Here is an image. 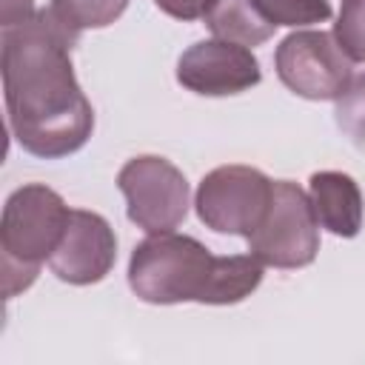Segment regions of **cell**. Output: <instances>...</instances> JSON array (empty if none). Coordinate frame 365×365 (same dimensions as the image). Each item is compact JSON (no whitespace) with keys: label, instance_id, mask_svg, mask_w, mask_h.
Listing matches in <instances>:
<instances>
[{"label":"cell","instance_id":"obj_11","mask_svg":"<svg viewBox=\"0 0 365 365\" xmlns=\"http://www.w3.org/2000/svg\"><path fill=\"white\" fill-rule=\"evenodd\" d=\"M202 20H205V26L211 29L214 37L231 40V43H240V46H248V48L265 43L274 34L271 29H265L257 20L248 0H214V6L208 9V14Z\"/></svg>","mask_w":365,"mask_h":365},{"label":"cell","instance_id":"obj_5","mask_svg":"<svg viewBox=\"0 0 365 365\" xmlns=\"http://www.w3.org/2000/svg\"><path fill=\"white\" fill-rule=\"evenodd\" d=\"M274 194V180H268L254 165H220L208 171L194 197L197 217L205 228L217 234L251 237L262 222Z\"/></svg>","mask_w":365,"mask_h":365},{"label":"cell","instance_id":"obj_14","mask_svg":"<svg viewBox=\"0 0 365 365\" xmlns=\"http://www.w3.org/2000/svg\"><path fill=\"white\" fill-rule=\"evenodd\" d=\"M334 37L354 63H365V0H342Z\"/></svg>","mask_w":365,"mask_h":365},{"label":"cell","instance_id":"obj_4","mask_svg":"<svg viewBox=\"0 0 365 365\" xmlns=\"http://www.w3.org/2000/svg\"><path fill=\"white\" fill-rule=\"evenodd\" d=\"M248 251L271 268H305L319 251V220L308 194L291 180H274L271 205L248 237Z\"/></svg>","mask_w":365,"mask_h":365},{"label":"cell","instance_id":"obj_16","mask_svg":"<svg viewBox=\"0 0 365 365\" xmlns=\"http://www.w3.org/2000/svg\"><path fill=\"white\" fill-rule=\"evenodd\" d=\"M160 11H165L174 20H202L214 0H154Z\"/></svg>","mask_w":365,"mask_h":365},{"label":"cell","instance_id":"obj_13","mask_svg":"<svg viewBox=\"0 0 365 365\" xmlns=\"http://www.w3.org/2000/svg\"><path fill=\"white\" fill-rule=\"evenodd\" d=\"M54 17L68 26L74 34L88 29H106L128 9V0H51Z\"/></svg>","mask_w":365,"mask_h":365},{"label":"cell","instance_id":"obj_10","mask_svg":"<svg viewBox=\"0 0 365 365\" xmlns=\"http://www.w3.org/2000/svg\"><path fill=\"white\" fill-rule=\"evenodd\" d=\"M308 200L325 231L351 240L362 228V191L345 171H314L308 180Z\"/></svg>","mask_w":365,"mask_h":365},{"label":"cell","instance_id":"obj_15","mask_svg":"<svg viewBox=\"0 0 365 365\" xmlns=\"http://www.w3.org/2000/svg\"><path fill=\"white\" fill-rule=\"evenodd\" d=\"M334 114H336V125L348 137H354L356 143L365 140V74L351 80V86L336 100V111Z\"/></svg>","mask_w":365,"mask_h":365},{"label":"cell","instance_id":"obj_2","mask_svg":"<svg viewBox=\"0 0 365 365\" xmlns=\"http://www.w3.org/2000/svg\"><path fill=\"white\" fill-rule=\"evenodd\" d=\"M262 262L254 254L217 257L188 234H148L128 259L131 291L151 305H234L262 282Z\"/></svg>","mask_w":365,"mask_h":365},{"label":"cell","instance_id":"obj_8","mask_svg":"<svg viewBox=\"0 0 365 365\" xmlns=\"http://www.w3.org/2000/svg\"><path fill=\"white\" fill-rule=\"evenodd\" d=\"M262 80L259 60L248 46L231 40H200L177 60V83L202 97H228L254 88Z\"/></svg>","mask_w":365,"mask_h":365},{"label":"cell","instance_id":"obj_7","mask_svg":"<svg viewBox=\"0 0 365 365\" xmlns=\"http://www.w3.org/2000/svg\"><path fill=\"white\" fill-rule=\"evenodd\" d=\"M117 188L125 197L128 220L145 234L174 231L188 214V180L165 157H131L117 174Z\"/></svg>","mask_w":365,"mask_h":365},{"label":"cell","instance_id":"obj_12","mask_svg":"<svg viewBox=\"0 0 365 365\" xmlns=\"http://www.w3.org/2000/svg\"><path fill=\"white\" fill-rule=\"evenodd\" d=\"M251 11L265 29H279V26H314L331 20L334 9L328 0H248Z\"/></svg>","mask_w":365,"mask_h":365},{"label":"cell","instance_id":"obj_6","mask_svg":"<svg viewBox=\"0 0 365 365\" xmlns=\"http://www.w3.org/2000/svg\"><path fill=\"white\" fill-rule=\"evenodd\" d=\"M277 77L305 100H339L354 80V60L339 48L334 31L297 29L274 51Z\"/></svg>","mask_w":365,"mask_h":365},{"label":"cell","instance_id":"obj_9","mask_svg":"<svg viewBox=\"0 0 365 365\" xmlns=\"http://www.w3.org/2000/svg\"><path fill=\"white\" fill-rule=\"evenodd\" d=\"M117 262V237L106 217L71 208L60 245L48 257V268L68 285H94L108 277Z\"/></svg>","mask_w":365,"mask_h":365},{"label":"cell","instance_id":"obj_3","mask_svg":"<svg viewBox=\"0 0 365 365\" xmlns=\"http://www.w3.org/2000/svg\"><path fill=\"white\" fill-rule=\"evenodd\" d=\"M68 214L71 208L66 200L43 182H29L9 194L0 220L6 299L17 297L37 279L40 265L48 262L63 240Z\"/></svg>","mask_w":365,"mask_h":365},{"label":"cell","instance_id":"obj_1","mask_svg":"<svg viewBox=\"0 0 365 365\" xmlns=\"http://www.w3.org/2000/svg\"><path fill=\"white\" fill-rule=\"evenodd\" d=\"M80 34L51 9H37L26 23L0 34V74L6 117L23 151L60 160L80 151L94 131V108L83 94L71 48Z\"/></svg>","mask_w":365,"mask_h":365},{"label":"cell","instance_id":"obj_17","mask_svg":"<svg viewBox=\"0 0 365 365\" xmlns=\"http://www.w3.org/2000/svg\"><path fill=\"white\" fill-rule=\"evenodd\" d=\"M34 11H37L34 0H0V23H3V29L26 23Z\"/></svg>","mask_w":365,"mask_h":365}]
</instances>
